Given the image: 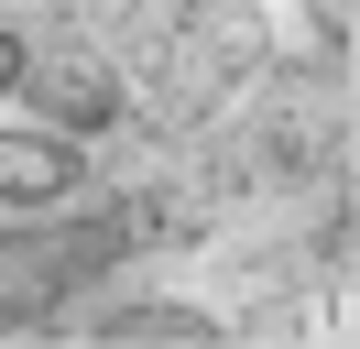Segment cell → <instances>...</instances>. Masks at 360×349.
Wrapping results in <instances>:
<instances>
[{
  "instance_id": "3957f363",
  "label": "cell",
  "mask_w": 360,
  "mask_h": 349,
  "mask_svg": "<svg viewBox=\"0 0 360 349\" xmlns=\"http://www.w3.org/2000/svg\"><path fill=\"white\" fill-rule=\"evenodd\" d=\"M88 338H98V349H153V338H175V349H219L229 327L207 317V305H120V317H98Z\"/></svg>"
},
{
  "instance_id": "277c9868",
  "label": "cell",
  "mask_w": 360,
  "mask_h": 349,
  "mask_svg": "<svg viewBox=\"0 0 360 349\" xmlns=\"http://www.w3.org/2000/svg\"><path fill=\"white\" fill-rule=\"evenodd\" d=\"M22 87H33V44H22V33H0V99H22Z\"/></svg>"
},
{
  "instance_id": "6da1fadb",
  "label": "cell",
  "mask_w": 360,
  "mask_h": 349,
  "mask_svg": "<svg viewBox=\"0 0 360 349\" xmlns=\"http://www.w3.org/2000/svg\"><path fill=\"white\" fill-rule=\"evenodd\" d=\"M131 251V218H77V229H33V240H0V327H33L66 284H88L98 262Z\"/></svg>"
},
{
  "instance_id": "7a4b0ae2",
  "label": "cell",
  "mask_w": 360,
  "mask_h": 349,
  "mask_svg": "<svg viewBox=\"0 0 360 349\" xmlns=\"http://www.w3.org/2000/svg\"><path fill=\"white\" fill-rule=\"evenodd\" d=\"M77 186H88V153H77L66 131H0V208L44 218V208H66Z\"/></svg>"
}]
</instances>
